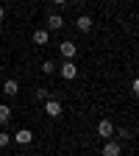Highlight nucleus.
<instances>
[{
	"mask_svg": "<svg viewBox=\"0 0 139 156\" xmlns=\"http://www.w3.org/2000/svg\"><path fill=\"white\" fill-rule=\"evenodd\" d=\"M36 98H39V101H50V92L47 89H36Z\"/></svg>",
	"mask_w": 139,
	"mask_h": 156,
	"instance_id": "obj_14",
	"label": "nucleus"
},
{
	"mask_svg": "<svg viewBox=\"0 0 139 156\" xmlns=\"http://www.w3.org/2000/svg\"><path fill=\"white\" fill-rule=\"evenodd\" d=\"M9 120H11V109L6 103H0V126H6Z\"/></svg>",
	"mask_w": 139,
	"mask_h": 156,
	"instance_id": "obj_11",
	"label": "nucleus"
},
{
	"mask_svg": "<svg viewBox=\"0 0 139 156\" xmlns=\"http://www.w3.org/2000/svg\"><path fill=\"white\" fill-rule=\"evenodd\" d=\"M61 75H64V78H67V81H72V78H75V75H78V67H75V64H72V58H67V62H64V64H61Z\"/></svg>",
	"mask_w": 139,
	"mask_h": 156,
	"instance_id": "obj_3",
	"label": "nucleus"
},
{
	"mask_svg": "<svg viewBox=\"0 0 139 156\" xmlns=\"http://www.w3.org/2000/svg\"><path fill=\"white\" fill-rule=\"evenodd\" d=\"M14 140H17L19 145H28V142L33 140V131H31V128H19V131L14 134Z\"/></svg>",
	"mask_w": 139,
	"mask_h": 156,
	"instance_id": "obj_5",
	"label": "nucleus"
},
{
	"mask_svg": "<svg viewBox=\"0 0 139 156\" xmlns=\"http://www.w3.org/2000/svg\"><path fill=\"white\" fill-rule=\"evenodd\" d=\"M3 14H6V11H3V6H0V20H3Z\"/></svg>",
	"mask_w": 139,
	"mask_h": 156,
	"instance_id": "obj_15",
	"label": "nucleus"
},
{
	"mask_svg": "<svg viewBox=\"0 0 139 156\" xmlns=\"http://www.w3.org/2000/svg\"><path fill=\"white\" fill-rule=\"evenodd\" d=\"M56 3H58V6H61V3H67V0H56Z\"/></svg>",
	"mask_w": 139,
	"mask_h": 156,
	"instance_id": "obj_16",
	"label": "nucleus"
},
{
	"mask_svg": "<svg viewBox=\"0 0 139 156\" xmlns=\"http://www.w3.org/2000/svg\"><path fill=\"white\" fill-rule=\"evenodd\" d=\"M9 142H11V136H9V134H6V131H0V148H6V145H9Z\"/></svg>",
	"mask_w": 139,
	"mask_h": 156,
	"instance_id": "obj_12",
	"label": "nucleus"
},
{
	"mask_svg": "<svg viewBox=\"0 0 139 156\" xmlns=\"http://www.w3.org/2000/svg\"><path fill=\"white\" fill-rule=\"evenodd\" d=\"M64 28V17L61 14H50L47 17V31H61Z\"/></svg>",
	"mask_w": 139,
	"mask_h": 156,
	"instance_id": "obj_4",
	"label": "nucleus"
},
{
	"mask_svg": "<svg viewBox=\"0 0 139 156\" xmlns=\"http://www.w3.org/2000/svg\"><path fill=\"white\" fill-rule=\"evenodd\" d=\"M53 70H56V64H53V62H42V73H47V75H50Z\"/></svg>",
	"mask_w": 139,
	"mask_h": 156,
	"instance_id": "obj_13",
	"label": "nucleus"
},
{
	"mask_svg": "<svg viewBox=\"0 0 139 156\" xmlns=\"http://www.w3.org/2000/svg\"><path fill=\"white\" fill-rule=\"evenodd\" d=\"M17 92H19V84L14 81V78H9V81L3 84V95H9V98H14Z\"/></svg>",
	"mask_w": 139,
	"mask_h": 156,
	"instance_id": "obj_7",
	"label": "nucleus"
},
{
	"mask_svg": "<svg viewBox=\"0 0 139 156\" xmlns=\"http://www.w3.org/2000/svg\"><path fill=\"white\" fill-rule=\"evenodd\" d=\"M75 53H78L75 42H61V56H64V58H72Z\"/></svg>",
	"mask_w": 139,
	"mask_h": 156,
	"instance_id": "obj_9",
	"label": "nucleus"
},
{
	"mask_svg": "<svg viewBox=\"0 0 139 156\" xmlns=\"http://www.w3.org/2000/svg\"><path fill=\"white\" fill-rule=\"evenodd\" d=\"M92 25H95V23H92V17H89V14H81V17H78V28H81L84 34L92 31Z\"/></svg>",
	"mask_w": 139,
	"mask_h": 156,
	"instance_id": "obj_8",
	"label": "nucleus"
},
{
	"mask_svg": "<svg viewBox=\"0 0 139 156\" xmlns=\"http://www.w3.org/2000/svg\"><path fill=\"white\" fill-rule=\"evenodd\" d=\"M120 153H123V145L120 142H106L103 151H100V156H120Z\"/></svg>",
	"mask_w": 139,
	"mask_h": 156,
	"instance_id": "obj_2",
	"label": "nucleus"
},
{
	"mask_svg": "<svg viewBox=\"0 0 139 156\" xmlns=\"http://www.w3.org/2000/svg\"><path fill=\"white\" fill-rule=\"evenodd\" d=\"M45 112L50 117H58V114H61V103H58V101H45Z\"/></svg>",
	"mask_w": 139,
	"mask_h": 156,
	"instance_id": "obj_6",
	"label": "nucleus"
},
{
	"mask_svg": "<svg viewBox=\"0 0 139 156\" xmlns=\"http://www.w3.org/2000/svg\"><path fill=\"white\" fill-rule=\"evenodd\" d=\"M47 39H50V34H47L45 28H39V31H33V42H36V45H47Z\"/></svg>",
	"mask_w": 139,
	"mask_h": 156,
	"instance_id": "obj_10",
	"label": "nucleus"
},
{
	"mask_svg": "<svg viewBox=\"0 0 139 156\" xmlns=\"http://www.w3.org/2000/svg\"><path fill=\"white\" fill-rule=\"evenodd\" d=\"M97 134H100L103 140L114 136V123H111V120H100V123H97Z\"/></svg>",
	"mask_w": 139,
	"mask_h": 156,
	"instance_id": "obj_1",
	"label": "nucleus"
}]
</instances>
